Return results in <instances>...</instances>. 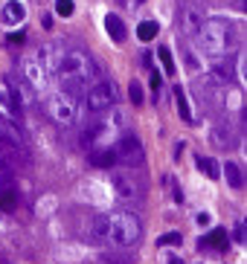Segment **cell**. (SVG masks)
Returning a JSON list of instances; mask_svg holds the SVG:
<instances>
[{"instance_id":"1","label":"cell","mask_w":247,"mask_h":264,"mask_svg":"<svg viewBox=\"0 0 247 264\" xmlns=\"http://www.w3.org/2000/svg\"><path fill=\"white\" fill-rule=\"evenodd\" d=\"M41 55H44L49 73L58 76L61 90H67V93H73V96H79V99L102 78L96 61H93L84 49H58V47L49 44V47L41 49Z\"/></svg>"},{"instance_id":"2","label":"cell","mask_w":247,"mask_h":264,"mask_svg":"<svg viewBox=\"0 0 247 264\" xmlns=\"http://www.w3.org/2000/svg\"><path fill=\"white\" fill-rule=\"evenodd\" d=\"M105 221H108V227H105V241H111L114 247H131V244H137L140 235H143L140 218H137L134 212H128V209L111 212V215H105Z\"/></svg>"},{"instance_id":"3","label":"cell","mask_w":247,"mask_h":264,"mask_svg":"<svg viewBox=\"0 0 247 264\" xmlns=\"http://www.w3.org/2000/svg\"><path fill=\"white\" fill-rule=\"evenodd\" d=\"M198 41H201L204 52L218 55V52H230V49L239 44V32H236V26H233L230 20H224V17H213V20H207V23L201 26Z\"/></svg>"},{"instance_id":"4","label":"cell","mask_w":247,"mask_h":264,"mask_svg":"<svg viewBox=\"0 0 247 264\" xmlns=\"http://www.w3.org/2000/svg\"><path fill=\"white\" fill-rule=\"evenodd\" d=\"M79 110H82V99L67 90H55L47 96V113L58 125H73L79 119Z\"/></svg>"},{"instance_id":"5","label":"cell","mask_w":247,"mask_h":264,"mask_svg":"<svg viewBox=\"0 0 247 264\" xmlns=\"http://www.w3.org/2000/svg\"><path fill=\"white\" fill-rule=\"evenodd\" d=\"M20 76H23V81L32 87V93L38 96V93H44L47 90V84H49V67H47V61H44V55L38 52V55H26L23 61H20Z\"/></svg>"},{"instance_id":"6","label":"cell","mask_w":247,"mask_h":264,"mask_svg":"<svg viewBox=\"0 0 247 264\" xmlns=\"http://www.w3.org/2000/svg\"><path fill=\"white\" fill-rule=\"evenodd\" d=\"M114 102H116V87H114V81H108V78H99V81L84 93V110H87V113H105L108 108H114Z\"/></svg>"},{"instance_id":"7","label":"cell","mask_w":247,"mask_h":264,"mask_svg":"<svg viewBox=\"0 0 247 264\" xmlns=\"http://www.w3.org/2000/svg\"><path fill=\"white\" fill-rule=\"evenodd\" d=\"M114 154H116V163H122L125 169H143L146 163V151L134 134H122L114 142Z\"/></svg>"},{"instance_id":"8","label":"cell","mask_w":247,"mask_h":264,"mask_svg":"<svg viewBox=\"0 0 247 264\" xmlns=\"http://www.w3.org/2000/svg\"><path fill=\"white\" fill-rule=\"evenodd\" d=\"M0 145H6L20 163H26V134L9 119V116H0Z\"/></svg>"},{"instance_id":"9","label":"cell","mask_w":247,"mask_h":264,"mask_svg":"<svg viewBox=\"0 0 247 264\" xmlns=\"http://www.w3.org/2000/svg\"><path fill=\"white\" fill-rule=\"evenodd\" d=\"M111 183H114L116 198H122V201H140V198H143V186H140V180L134 177L131 169H125V171H114Z\"/></svg>"},{"instance_id":"10","label":"cell","mask_w":247,"mask_h":264,"mask_svg":"<svg viewBox=\"0 0 247 264\" xmlns=\"http://www.w3.org/2000/svg\"><path fill=\"white\" fill-rule=\"evenodd\" d=\"M236 140H239V128H233L227 119L215 125V131H213V142H215L218 148H233Z\"/></svg>"},{"instance_id":"11","label":"cell","mask_w":247,"mask_h":264,"mask_svg":"<svg viewBox=\"0 0 247 264\" xmlns=\"http://www.w3.org/2000/svg\"><path fill=\"white\" fill-rule=\"evenodd\" d=\"M201 26H204L201 12H198V9L183 6V9H181V29H183L186 35H198V32H201Z\"/></svg>"},{"instance_id":"12","label":"cell","mask_w":247,"mask_h":264,"mask_svg":"<svg viewBox=\"0 0 247 264\" xmlns=\"http://www.w3.org/2000/svg\"><path fill=\"white\" fill-rule=\"evenodd\" d=\"M87 160H90V166H96V169H114V166H116L114 145H105V148H93V151H87Z\"/></svg>"},{"instance_id":"13","label":"cell","mask_w":247,"mask_h":264,"mask_svg":"<svg viewBox=\"0 0 247 264\" xmlns=\"http://www.w3.org/2000/svg\"><path fill=\"white\" fill-rule=\"evenodd\" d=\"M0 102L6 105V110H9V119H20V113H23V99L6 84V87H0Z\"/></svg>"},{"instance_id":"14","label":"cell","mask_w":247,"mask_h":264,"mask_svg":"<svg viewBox=\"0 0 247 264\" xmlns=\"http://www.w3.org/2000/svg\"><path fill=\"white\" fill-rule=\"evenodd\" d=\"M20 166H23V163H20L6 145H0V180H12V174H15Z\"/></svg>"},{"instance_id":"15","label":"cell","mask_w":247,"mask_h":264,"mask_svg":"<svg viewBox=\"0 0 247 264\" xmlns=\"http://www.w3.org/2000/svg\"><path fill=\"white\" fill-rule=\"evenodd\" d=\"M15 206H17V192L12 186V180H0V209L12 212Z\"/></svg>"},{"instance_id":"16","label":"cell","mask_w":247,"mask_h":264,"mask_svg":"<svg viewBox=\"0 0 247 264\" xmlns=\"http://www.w3.org/2000/svg\"><path fill=\"white\" fill-rule=\"evenodd\" d=\"M23 17H26V9H23L20 0H9V3L3 6V20H6V23H20Z\"/></svg>"},{"instance_id":"17","label":"cell","mask_w":247,"mask_h":264,"mask_svg":"<svg viewBox=\"0 0 247 264\" xmlns=\"http://www.w3.org/2000/svg\"><path fill=\"white\" fill-rule=\"evenodd\" d=\"M224 177L233 189H245V171L239 163H224Z\"/></svg>"},{"instance_id":"18","label":"cell","mask_w":247,"mask_h":264,"mask_svg":"<svg viewBox=\"0 0 247 264\" xmlns=\"http://www.w3.org/2000/svg\"><path fill=\"white\" fill-rule=\"evenodd\" d=\"M105 29H108V35H111L116 44L125 41V26H122V20H119L116 15H105Z\"/></svg>"},{"instance_id":"19","label":"cell","mask_w":247,"mask_h":264,"mask_svg":"<svg viewBox=\"0 0 247 264\" xmlns=\"http://www.w3.org/2000/svg\"><path fill=\"white\" fill-rule=\"evenodd\" d=\"M201 247H215V250H227L230 247V238L224 230H213L207 238H201Z\"/></svg>"},{"instance_id":"20","label":"cell","mask_w":247,"mask_h":264,"mask_svg":"<svg viewBox=\"0 0 247 264\" xmlns=\"http://www.w3.org/2000/svg\"><path fill=\"white\" fill-rule=\"evenodd\" d=\"M157 32H160V23H157V20H143V23L137 26V38H140L143 44L154 41V38H157Z\"/></svg>"},{"instance_id":"21","label":"cell","mask_w":247,"mask_h":264,"mask_svg":"<svg viewBox=\"0 0 247 264\" xmlns=\"http://www.w3.org/2000/svg\"><path fill=\"white\" fill-rule=\"evenodd\" d=\"M175 102H178L181 119H183V122H195V119H192V110H189V102H186V96H183V87H175Z\"/></svg>"},{"instance_id":"22","label":"cell","mask_w":247,"mask_h":264,"mask_svg":"<svg viewBox=\"0 0 247 264\" xmlns=\"http://www.w3.org/2000/svg\"><path fill=\"white\" fill-rule=\"evenodd\" d=\"M195 166H198L207 177H213V180L218 177V166H215V160H213V157H195Z\"/></svg>"},{"instance_id":"23","label":"cell","mask_w":247,"mask_h":264,"mask_svg":"<svg viewBox=\"0 0 247 264\" xmlns=\"http://www.w3.org/2000/svg\"><path fill=\"white\" fill-rule=\"evenodd\" d=\"M157 58H160V64H163V73L175 76V58H172V49H169V47H160V49H157Z\"/></svg>"},{"instance_id":"24","label":"cell","mask_w":247,"mask_h":264,"mask_svg":"<svg viewBox=\"0 0 247 264\" xmlns=\"http://www.w3.org/2000/svg\"><path fill=\"white\" fill-rule=\"evenodd\" d=\"M128 96H131V102H134V105H143V84H140L137 78L128 84Z\"/></svg>"},{"instance_id":"25","label":"cell","mask_w":247,"mask_h":264,"mask_svg":"<svg viewBox=\"0 0 247 264\" xmlns=\"http://www.w3.org/2000/svg\"><path fill=\"white\" fill-rule=\"evenodd\" d=\"M181 241H183V235H181V233H166V235H160V238H157V244H160V247H172V244L178 247Z\"/></svg>"},{"instance_id":"26","label":"cell","mask_w":247,"mask_h":264,"mask_svg":"<svg viewBox=\"0 0 247 264\" xmlns=\"http://www.w3.org/2000/svg\"><path fill=\"white\" fill-rule=\"evenodd\" d=\"M55 12L61 17H70L73 15V0H55Z\"/></svg>"},{"instance_id":"27","label":"cell","mask_w":247,"mask_h":264,"mask_svg":"<svg viewBox=\"0 0 247 264\" xmlns=\"http://www.w3.org/2000/svg\"><path fill=\"white\" fill-rule=\"evenodd\" d=\"M6 41H9V44H23V41H26V35H23V32H12Z\"/></svg>"},{"instance_id":"28","label":"cell","mask_w":247,"mask_h":264,"mask_svg":"<svg viewBox=\"0 0 247 264\" xmlns=\"http://www.w3.org/2000/svg\"><path fill=\"white\" fill-rule=\"evenodd\" d=\"M245 224H239V227H236V230H233V238H236V241H245Z\"/></svg>"},{"instance_id":"29","label":"cell","mask_w":247,"mask_h":264,"mask_svg":"<svg viewBox=\"0 0 247 264\" xmlns=\"http://www.w3.org/2000/svg\"><path fill=\"white\" fill-rule=\"evenodd\" d=\"M157 87H160V73L151 67V90H157Z\"/></svg>"},{"instance_id":"30","label":"cell","mask_w":247,"mask_h":264,"mask_svg":"<svg viewBox=\"0 0 247 264\" xmlns=\"http://www.w3.org/2000/svg\"><path fill=\"white\" fill-rule=\"evenodd\" d=\"M102 264H125V259H105Z\"/></svg>"},{"instance_id":"31","label":"cell","mask_w":247,"mask_h":264,"mask_svg":"<svg viewBox=\"0 0 247 264\" xmlns=\"http://www.w3.org/2000/svg\"><path fill=\"white\" fill-rule=\"evenodd\" d=\"M169 264H183V262H181V259H172V262H169Z\"/></svg>"}]
</instances>
